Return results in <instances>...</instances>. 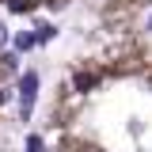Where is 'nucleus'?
I'll list each match as a JSON object with an SVG mask.
<instances>
[{"instance_id":"nucleus-1","label":"nucleus","mask_w":152,"mask_h":152,"mask_svg":"<svg viewBox=\"0 0 152 152\" xmlns=\"http://www.w3.org/2000/svg\"><path fill=\"white\" fill-rule=\"evenodd\" d=\"M46 152H152V38L107 31L65 61L42 107Z\"/></svg>"},{"instance_id":"nucleus-2","label":"nucleus","mask_w":152,"mask_h":152,"mask_svg":"<svg viewBox=\"0 0 152 152\" xmlns=\"http://www.w3.org/2000/svg\"><path fill=\"white\" fill-rule=\"evenodd\" d=\"M91 4H95V19L103 23V31L141 27V19L152 8V0H91Z\"/></svg>"},{"instance_id":"nucleus-3","label":"nucleus","mask_w":152,"mask_h":152,"mask_svg":"<svg viewBox=\"0 0 152 152\" xmlns=\"http://www.w3.org/2000/svg\"><path fill=\"white\" fill-rule=\"evenodd\" d=\"M12 99H15V65L0 50V137H4L8 118H12Z\"/></svg>"},{"instance_id":"nucleus-4","label":"nucleus","mask_w":152,"mask_h":152,"mask_svg":"<svg viewBox=\"0 0 152 152\" xmlns=\"http://www.w3.org/2000/svg\"><path fill=\"white\" fill-rule=\"evenodd\" d=\"M72 0H0V12H19V15H38V12H65Z\"/></svg>"}]
</instances>
